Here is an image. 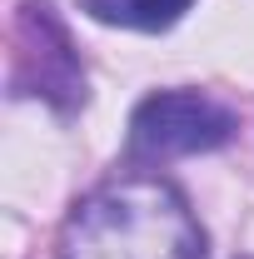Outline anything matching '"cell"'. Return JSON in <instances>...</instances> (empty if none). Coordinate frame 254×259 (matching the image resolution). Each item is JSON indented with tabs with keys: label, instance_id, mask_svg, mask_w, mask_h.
Wrapping results in <instances>:
<instances>
[{
	"label": "cell",
	"instance_id": "obj_1",
	"mask_svg": "<svg viewBox=\"0 0 254 259\" xmlns=\"http://www.w3.org/2000/svg\"><path fill=\"white\" fill-rule=\"evenodd\" d=\"M65 259H209V244L190 199L170 180L120 175L75 204Z\"/></svg>",
	"mask_w": 254,
	"mask_h": 259
},
{
	"label": "cell",
	"instance_id": "obj_2",
	"mask_svg": "<svg viewBox=\"0 0 254 259\" xmlns=\"http://www.w3.org/2000/svg\"><path fill=\"white\" fill-rule=\"evenodd\" d=\"M10 95H35L60 115L85 105V65L75 40L50 0H25L15 15V60H10Z\"/></svg>",
	"mask_w": 254,
	"mask_h": 259
},
{
	"label": "cell",
	"instance_id": "obj_3",
	"mask_svg": "<svg viewBox=\"0 0 254 259\" xmlns=\"http://www.w3.org/2000/svg\"><path fill=\"white\" fill-rule=\"evenodd\" d=\"M234 110L199 90H159L140 100L130 115V150L140 160H175V155H204L234 140Z\"/></svg>",
	"mask_w": 254,
	"mask_h": 259
},
{
	"label": "cell",
	"instance_id": "obj_4",
	"mask_svg": "<svg viewBox=\"0 0 254 259\" xmlns=\"http://www.w3.org/2000/svg\"><path fill=\"white\" fill-rule=\"evenodd\" d=\"M95 20L125 30H170L194 0H80Z\"/></svg>",
	"mask_w": 254,
	"mask_h": 259
}]
</instances>
